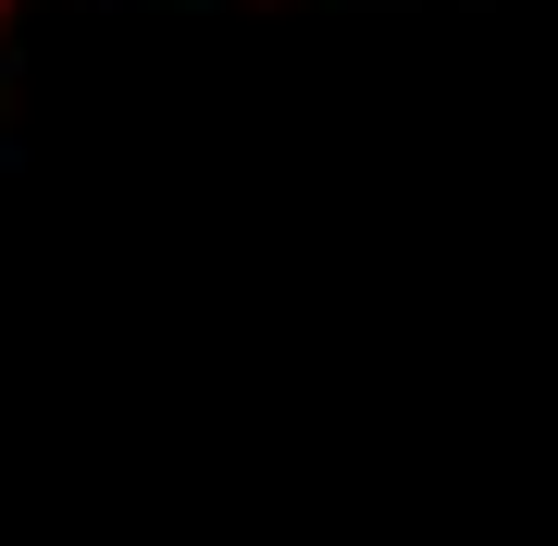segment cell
Listing matches in <instances>:
<instances>
[{
    "instance_id": "1",
    "label": "cell",
    "mask_w": 558,
    "mask_h": 546,
    "mask_svg": "<svg viewBox=\"0 0 558 546\" xmlns=\"http://www.w3.org/2000/svg\"><path fill=\"white\" fill-rule=\"evenodd\" d=\"M13 13H25V0H0V25H13Z\"/></svg>"
}]
</instances>
